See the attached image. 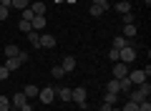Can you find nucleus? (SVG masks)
I'll return each instance as SVG.
<instances>
[{
    "instance_id": "nucleus-11",
    "label": "nucleus",
    "mask_w": 151,
    "mask_h": 111,
    "mask_svg": "<svg viewBox=\"0 0 151 111\" xmlns=\"http://www.w3.org/2000/svg\"><path fill=\"white\" fill-rule=\"evenodd\" d=\"M60 68H63L65 73H70V71L76 68V58H73V56H63V63H60Z\"/></svg>"
},
{
    "instance_id": "nucleus-17",
    "label": "nucleus",
    "mask_w": 151,
    "mask_h": 111,
    "mask_svg": "<svg viewBox=\"0 0 151 111\" xmlns=\"http://www.w3.org/2000/svg\"><path fill=\"white\" fill-rule=\"evenodd\" d=\"M28 41H30V46H35V48H40V33H35V30H30V33H28Z\"/></svg>"
},
{
    "instance_id": "nucleus-16",
    "label": "nucleus",
    "mask_w": 151,
    "mask_h": 111,
    "mask_svg": "<svg viewBox=\"0 0 151 111\" xmlns=\"http://www.w3.org/2000/svg\"><path fill=\"white\" fill-rule=\"evenodd\" d=\"M20 61H18V58H5V68L8 71H18V68H20Z\"/></svg>"
},
{
    "instance_id": "nucleus-20",
    "label": "nucleus",
    "mask_w": 151,
    "mask_h": 111,
    "mask_svg": "<svg viewBox=\"0 0 151 111\" xmlns=\"http://www.w3.org/2000/svg\"><path fill=\"white\" fill-rule=\"evenodd\" d=\"M116 101H119V94H108V91H106V96H103V104L116 106Z\"/></svg>"
},
{
    "instance_id": "nucleus-24",
    "label": "nucleus",
    "mask_w": 151,
    "mask_h": 111,
    "mask_svg": "<svg viewBox=\"0 0 151 111\" xmlns=\"http://www.w3.org/2000/svg\"><path fill=\"white\" fill-rule=\"evenodd\" d=\"M18 28H20V30L25 33V36H28V33L33 30V25H30V20H20V23H18Z\"/></svg>"
},
{
    "instance_id": "nucleus-8",
    "label": "nucleus",
    "mask_w": 151,
    "mask_h": 111,
    "mask_svg": "<svg viewBox=\"0 0 151 111\" xmlns=\"http://www.w3.org/2000/svg\"><path fill=\"white\" fill-rule=\"evenodd\" d=\"M30 10H33V15H45V3H43V0H33Z\"/></svg>"
},
{
    "instance_id": "nucleus-34",
    "label": "nucleus",
    "mask_w": 151,
    "mask_h": 111,
    "mask_svg": "<svg viewBox=\"0 0 151 111\" xmlns=\"http://www.w3.org/2000/svg\"><path fill=\"white\" fill-rule=\"evenodd\" d=\"M93 5H101V8H108V0H93Z\"/></svg>"
},
{
    "instance_id": "nucleus-13",
    "label": "nucleus",
    "mask_w": 151,
    "mask_h": 111,
    "mask_svg": "<svg viewBox=\"0 0 151 111\" xmlns=\"http://www.w3.org/2000/svg\"><path fill=\"white\" fill-rule=\"evenodd\" d=\"M18 53H20V48L15 43H8L5 46V58H18Z\"/></svg>"
},
{
    "instance_id": "nucleus-23",
    "label": "nucleus",
    "mask_w": 151,
    "mask_h": 111,
    "mask_svg": "<svg viewBox=\"0 0 151 111\" xmlns=\"http://www.w3.org/2000/svg\"><path fill=\"white\" fill-rule=\"evenodd\" d=\"M10 8H15V10H25V8H28V0H13Z\"/></svg>"
},
{
    "instance_id": "nucleus-10",
    "label": "nucleus",
    "mask_w": 151,
    "mask_h": 111,
    "mask_svg": "<svg viewBox=\"0 0 151 111\" xmlns=\"http://www.w3.org/2000/svg\"><path fill=\"white\" fill-rule=\"evenodd\" d=\"M30 25H33V30H35V33H40V30L45 28V15H35V18L30 20Z\"/></svg>"
},
{
    "instance_id": "nucleus-22",
    "label": "nucleus",
    "mask_w": 151,
    "mask_h": 111,
    "mask_svg": "<svg viewBox=\"0 0 151 111\" xmlns=\"http://www.w3.org/2000/svg\"><path fill=\"white\" fill-rule=\"evenodd\" d=\"M38 91H40V89H38V86H25V91H23V94H25V99H33V96H38Z\"/></svg>"
},
{
    "instance_id": "nucleus-29",
    "label": "nucleus",
    "mask_w": 151,
    "mask_h": 111,
    "mask_svg": "<svg viewBox=\"0 0 151 111\" xmlns=\"http://www.w3.org/2000/svg\"><path fill=\"white\" fill-rule=\"evenodd\" d=\"M121 111H139V104H134V101H126V106Z\"/></svg>"
},
{
    "instance_id": "nucleus-19",
    "label": "nucleus",
    "mask_w": 151,
    "mask_h": 111,
    "mask_svg": "<svg viewBox=\"0 0 151 111\" xmlns=\"http://www.w3.org/2000/svg\"><path fill=\"white\" fill-rule=\"evenodd\" d=\"M124 46H131V43H126V38H124V36H119V38H113V46H111V48H116V51H121Z\"/></svg>"
},
{
    "instance_id": "nucleus-35",
    "label": "nucleus",
    "mask_w": 151,
    "mask_h": 111,
    "mask_svg": "<svg viewBox=\"0 0 151 111\" xmlns=\"http://www.w3.org/2000/svg\"><path fill=\"white\" fill-rule=\"evenodd\" d=\"M126 23H134V15H131V13H126V15H124V25H126Z\"/></svg>"
},
{
    "instance_id": "nucleus-14",
    "label": "nucleus",
    "mask_w": 151,
    "mask_h": 111,
    "mask_svg": "<svg viewBox=\"0 0 151 111\" xmlns=\"http://www.w3.org/2000/svg\"><path fill=\"white\" fill-rule=\"evenodd\" d=\"M116 10H119L121 15H126V13H131V3L129 0H119V3H116Z\"/></svg>"
},
{
    "instance_id": "nucleus-5",
    "label": "nucleus",
    "mask_w": 151,
    "mask_h": 111,
    "mask_svg": "<svg viewBox=\"0 0 151 111\" xmlns=\"http://www.w3.org/2000/svg\"><path fill=\"white\" fill-rule=\"evenodd\" d=\"M129 63H121V61H116L113 63V71H111V76L113 78H124V76H129V68H126Z\"/></svg>"
},
{
    "instance_id": "nucleus-3",
    "label": "nucleus",
    "mask_w": 151,
    "mask_h": 111,
    "mask_svg": "<svg viewBox=\"0 0 151 111\" xmlns=\"http://www.w3.org/2000/svg\"><path fill=\"white\" fill-rule=\"evenodd\" d=\"M70 101H76V104L81 106V109H86V89H70Z\"/></svg>"
},
{
    "instance_id": "nucleus-12",
    "label": "nucleus",
    "mask_w": 151,
    "mask_h": 111,
    "mask_svg": "<svg viewBox=\"0 0 151 111\" xmlns=\"http://www.w3.org/2000/svg\"><path fill=\"white\" fill-rule=\"evenodd\" d=\"M131 89H134V83L129 81V76H124V78H119V94H129Z\"/></svg>"
},
{
    "instance_id": "nucleus-36",
    "label": "nucleus",
    "mask_w": 151,
    "mask_h": 111,
    "mask_svg": "<svg viewBox=\"0 0 151 111\" xmlns=\"http://www.w3.org/2000/svg\"><path fill=\"white\" fill-rule=\"evenodd\" d=\"M10 3L13 0H0V5H5V8H10Z\"/></svg>"
},
{
    "instance_id": "nucleus-25",
    "label": "nucleus",
    "mask_w": 151,
    "mask_h": 111,
    "mask_svg": "<svg viewBox=\"0 0 151 111\" xmlns=\"http://www.w3.org/2000/svg\"><path fill=\"white\" fill-rule=\"evenodd\" d=\"M50 76H53V78H63V76H65V71L60 68V66H55V68L50 71Z\"/></svg>"
},
{
    "instance_id": "nucleus-31",
    "label": "nucleus",
    "mask_w": 151,
    "mask_h": 111,
    "mask_svg": "<svg viewBox=\"0 0 151 111\" xmlns=\"http://www.w3.org/2000/svg\"><path fill=\"white\" fill-rule=\"evenodd\" d=\"M108 61H113V63L119 61V51H116V48H111V51H108Z\"/></svg>"
},
{
    "instance_id": "nucleus-6",
    "label": "nucleus",
    "mask_w": 151,
    "mask_h": 111,
    "mask_svg": "<svg viewBox=\"0 0 151 111\" xmlns=\"http://www.w3.org/2000/svg\"><path fill=\"white\" fill-rule=\"evenodd\" d=\"M129 81H131L134 86H141V83L146 81V73H144V71H131V73H129Z\"/></svg>"
},
{
    "instance_id": "nucleus-30",
    "label": "nucleus",
    "mask_w": 151,
    "mask_h": 111,
    "mask_svg": "<svg viewBox=\"0 0 151 111\" xmlns=\"http://www.w3.org/2000/svg\"><path fill=\"white\" fill-rule=\"evenodd\" d=\"M8 109H10V101L5 96H0V111H8Z\"/></svg>"
},
{
    "instance_id": "nucleus-18",
    "label": "nucleus",
    "mask_w": 151,
    "mask_h": 111,
    "mask_svg": "<svg viewBox=\"0 0 151 111\" xmlns=\"http://www.w3.org/2000/svg\"><path fill=\"white\" fill-rule=\"evenodd\" d=\"M106 91H108V94H119V78H111V81H108Z\"/></svg>"
},
{
    "instance_id": "nucleus-4",
    "label": "nucleus",
    "mask_w": 151,
    "mask_h": 111,
    "mask_svg": "<svg viewBox=\"0 0 151 111\" xmlns=\"http://www.w3.org/2000/svg\"><path fill=\"white\" fill-rule=\"evenodd\" d=\"M38 99L43 101V104H50V101L55 99V89H53V86H45V89H40V91H38Z\"/></svg>"
},
{
    "instance_id": "nucleus-33",
    "label": "nucleus",
    "mask_w": 151,
    "mask_h": 111,
    "mask_svg": "<svg viewBox=\"0 0 151 111\" xmlns=\"http://www.w3.org/2000/svg\"><path fill=\"white\" fill-rule=\"evenodd\" d=\"M8 73H10V71H8L5 66H0V81H5V78H8Z\"/></svg>"
},
{
    "instance_id": "nucleus-28",
    "label": "nucleus",
    "mask_w": 151,
    "mask_h": 111,
    "mask_svg": "<svg viewBox=\"0 0 151 111\" xmlns=\"http://www.w3.org/2000/svg\"><path fill=\"white\" fill-rule=\"evenodd\" d=\"M139 91H141L144 96H149V94H151V86H149V81H144V83L139 86Z\"/></svg>"
},
{
    "instance_id": "nucleus-9",
    "label": "nucleus",
    "mask_w": 151,
    "mask_h": 111,
    "mask_svg": "<svg viewBox=\"0 0 151 111\" xmlns=\"http://www.w3.org/2000/svg\"><path fill=\"white\" fill-rule=\"evenodd\" d=\"M55 36H48V33H43L40 36V48H55Z\"/></svg>"
},
{
    "instance_id": "nucleus-1",
    "label": "nucleus",
    "mask_w": 151,
    "mask_h": 111,
    "mask_svg": "<svg viewBox=\"0 0 151 111\" xmlns=\"http://www.w3.org/2000/svg\"><path fill=\"white\" fill-rule=\"evenodd\" d=\"M134 58H136V48L134 46H124L119 51V61L121 63H134Z\"/></svg>"
},
{
    "instance_id": "nucleus-37",
    "label": "nucleus",
    "mask_w": 151,
    "mask_h": 111,
    "mask_svg": "<svg viewBox=\"0 0 151 111\" xmlns=\"http://www.w3.org/2000/svg\"><path fill=\"white\" fill-rule=\"evenodd\" d=\"M8 111H18V109H13V106H10V109H8Z\"/></svg>"
},
{
    "instance_id": "nucleus-32",
    "label": "nucleus",
    "mask_w": 151,
    "mask_h": 111,
    "mask_svg": "<svg viewBox=\"0 0 151 111\" xmlns=\"http://www.w3.org/2000/svg\"><path fill=\"white\" fill-rule=\"evenodd\" d=\"M8 10H10V8H5V5H0V20H8Z\"/></svg>"
},
{
    "instance_id": "nucleus-21",
    "label": "nucleus",
    "mask_w": 151,
    "mask_h": 111,
    "mask_svg": "<svg viewBox=\"0 0 151 111\" xmlns=\"http://www.w3.org/2000/svg\"><path fill=\"white\" fill-rule=\"evenodd\" d=\"M124 36L126 38H134L136 36V25H134V23H126V25H124Z\"/></svg>"
},
{
    "instance_id": "nucleus-26",
    "label": "nucleus",
    "mask_w": 151,
    "mask_h": 111,
    "mask_svg": "<svg viewBox=\"0 0 151 111\" xmlns=\"http://www.w3.org/2000/svg\"><path fill=\"white\" fill-rule=\"evenodd\" d=\"M106 13V8H101V5H91V15H103Z\"/></svg>"
},
{
    "instance_id": "nucleus-27",
    "label": "nucleus",
    "mask_w": 151,
    "mask_h": 111,
    "mask_svg": "<svg viewBox=\"0 0 151 111\" xmlns=\"http://www.w3.org/2000/svg\"><path fill=\"white\" fill-rule=\"evenodd\" d=\"M20 13H23V18H20V20H33V18H35L30 8H25V10H20Z\"/></svg>"
},
{
    "instance_id": "nucleus-7",
    "label": "nucleus",
    "mask_w": 151,
    "mask_h": 111,
    "mask_svg": "<svg viewBox=\"0 0 151 111\" xmlns=\"http://www.w3.org/2000/svg\"><path fill=\"white\" fill-rule=\"evenodd\" d=\"M126 96H129V101H134V104H141V101H146V99H149V96H144L139 89H131Z\"/></svg>"
},
{
    "instance_id": "nucleus-15",
    "label": "nucleus",
    "mask_w": 151,
    "mask_h": 111,
    "mask_svg": "<svg viewBox=\"0 0 151 111\" xmlns=\"http://www.w3.org/2000/svg\"><path fill=\"white\" fill-rule=\"evenodd\" d=\"M55 99H60V101L68 104L70 101V89H55Z\"/></svg>"
},
{
    "instance_id": "nucleus-2",
    "label": "nucleus",
    "mask_w": 151,
    "mask_h": 111,
    "mask_svg": "<svg viewBox=\"0 0 151 111\" xmlns=\"http://www.w3.org/2000/svg\"><path fill=\"white\" fill-rule=\"evenodd\" d=\"M13 106H15L18 111H33L30 101L25 99V94H15V96H13Z\"/></svg>"
}]
</instances>
